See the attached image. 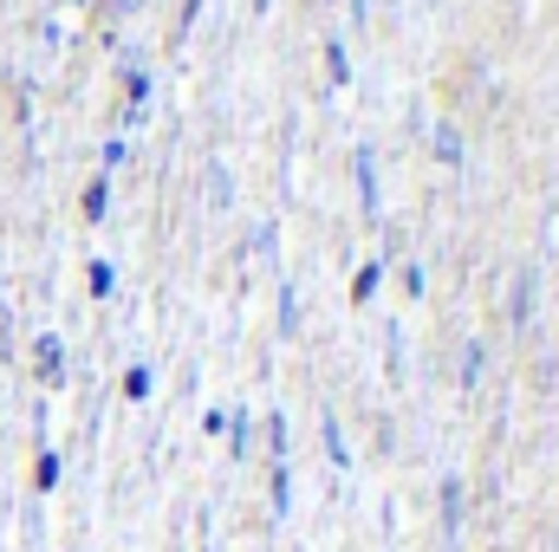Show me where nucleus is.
Returning <instances> with one entry per match:
<instances>
[{"mask_svg": "<svg viewBox=\"0 0 559 552\" xmlns=\"http://www.w3.org/2000/svg\"><path fill=\"white\" fill-rule=\"evenodd\" d=\"M534 279H540V267H527V274L514 279V305H508V319H514V325H527V319H534Z\"/></svg>", "mask_w": 559, "mask_h": 552, "instance_id": "1", "label": "nucleus"}, {"mask_svg": "<svg viewBox=\"0 0 559 552\" xmlns=\"http://www.w3.org/2000/svg\"><path fill=\"white\" fill-rule=\"evenodd\" d=\"M358 202H365V215H378V176H371V149H358Z\"/></svg>", "mask_w": 559, "mask_h": 552, "instance_id": "2", "label": "nucleus"}, {"mask_svg": "<svg viewBox=\"0 0 559 552\" xmlns=\"http://www.w3.org/2000/svg\"><path fill=\"white\" fill-rule=\"evenodd\" d=\"M442 527L455 540V527H462V481H442Z\"/></svg>", "mask_w": 559, "mask_h": 552, "instance_id": "3", "label": "nucleus"}, {"mask_svg": "<svg viewBox=\"0 0 559 552\" xmlns=\"http://www.w3.org/2000/svg\"><path fill=\"white\" fill-rule=\"evenodd\" d=\"M436 156H442L449 169L462 163V137H455V124H436Z\"/></svg>", "mask_w": 559, "mask_h": 552, "instance_id": "4", "label": "nucleus"}, {"mask_svg": "<svg viewBox=\"0 0 559 552\" xmlns=\"http://www.w3.org/2000/svg\"><path fill=\"white\" fill-rule=\"evenodd\" d=\"M345 72H352V65H345V46L332 39V46H325V79H332V85H345Z\"/></svg>", "mask_w": 559, "mask_h": 552, "instance_id": "5", "label": "nucleus"}, {"mask_svg": "<svg viewBox=\"0 0 559 552\" xmlns=\"http://www.w3.org/2000/svg\"><path fill=\"white\" fill-rule=\"evenodd\" d=\"M39 364H46V384L66 377V371H59V338H39Z\"/></svg>", "mask_w": 559, "mask_h": 552, "instance_id": "6", "label": "nucleus"}, {"mask_svg": "<svg viewBox=\"0 0 559 552\" xmlns=\"http://www.w3.org/2000/svg\"><path fill=\"white\" fill-rule=\"evenodd\" d=\"M325 455H332V468H345V435H338V416H325Z\"/></svg>", "mask_w": 559, "mask_h": 552, "instance_id": "7", "label": "nucleus"}, {"mask_svg": "<svg viewBox=\"0 0 559 552\" xmlns=\"http://www.w3.org/2000/svg\"><path fill=\"white\" fill-rule=\"evenodd\" d=\"M475 377H481V345H462V384L475 391Z\"/></svg>", "mask_w": 559, "mask_h": 552, "instance_id": "8", "label": "nucleus"}, {"mask_svg": "<svg viewBox=\"0 0 559 552\" xmlns=\"http://www.w3.org/2000/svg\"><path fill=\"white\" fill-rule=\"evenodd\" d=\"M85 215H92V221H105V182H92V189H85Z\"/></svg>", "mask_w": 559, "mask_h": 552, "instance_id": "9", "label": "nucleus"}, {"mask_svg": "<svg viewBox=\"0 0 559 552\" xmlns=\"http://www.w3.org/2000/svg\"><path fill=\"white\" fill-rule=\"evenodd\" d=\"M371 13V0H352V20H365Z\"/></svg>", "mask_w": 559, "mask_h": 552, "instance_id": "10", "label": "nucleus"}]
</instances>
